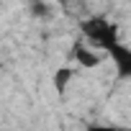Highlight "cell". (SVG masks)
<instances>
[{
  "label": "cell",
  "instance_id": "obj_2",
  "mask_svg": "<svg viewBox=\"0 0 131 131\" xmlns=\"http://www.w3.org/2000/svg\"><path fill=\"white\" fill-rule=\"evenodd\" d=\"M105 54L111 57L118 77H121V80H131V46H126V44L118 41V44H113Z\"/></svg>",
  "mask_w": 131,
  "mask_h": 131
},
{
  "label": "cell",
  "instance_id": "obj_4",
  "mask_svg": "<svg viewBox=\"0 0 131 131\" xmlns=\"http://www.w3.org/2000/svg\"><path fill=\"white\" fill-rule=\"evenodd\" d=\"M72 77H75V70H70V67H59L54 72V88H57L59 95H64V90H67V85H70Z\"/></svg>",
  "mask_w": 131,
  "mask_h": 131
},
{
  "label": "cell",
  "instance_id": "obj_5",
  "mask_svg": "<svg viewBox=\"0 0 131 131\" xmlns=\"http://www.w3.org/2000/svg\"><path fill=\"white\" fill-rule=\"evenodd\" d=\"M28 10H31V16L34 18H49V5L44 3V0H31V5H28Z\"/></svg>",
  "mask_w": 131,
  "mask_h": 131
},
{
  "label": "cell",
  "instance_id": "obj_6",
  "mask_svg": "<svg viewBox=\"0 0 131 131\" xmlns=\"http://www.w3.org/2000/svg\"><path fill=\"white\" fill-rule=\"evenodd\" d=\"M85 131H131V128H123V126H105V123H90Z\"/></svg>",
  "mask_w": 131,
  "mask_h": 131
},
{
  "label": "cell",
  "instance_id": "obj_3",
  "mask_svg": "<svg viewBox=\"0 0 131 131\" xmlns=\"http://www.w3.org/2000/svg\"><path fill=\"white\" fill-rule=\"evenodd\" d=\"M70 59H75L80 67H85V70H93V67H98V64L103 62V57L98 54V49H93L88 44H72Z\"/></svg>",
  "mask_w": 131,
  "mask_h": 131
},
{
  "label": "cell",
  "instance_id": "obj_1",
  "mask_svg": "<svg viewBox=\"0 0 131 131\" xmlns=\"http://www.w3.org/2000/svg\"><path fill=\"white\" fill-rule=\"evenodd\" d=\"M80 34L85 36V44L98 51H108L113 44H118V26L103 16H93V18L80 21Z\"/></svg>",
  "mask_w": 131,
  "mask_h": 131
}]
</instances>
